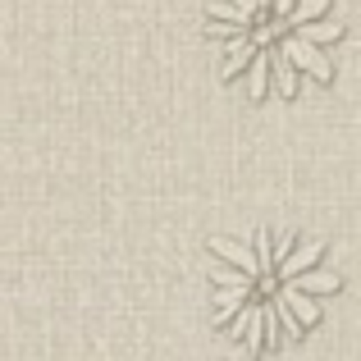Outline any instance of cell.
<instances>
[{
	"label": "cell",
	"instance_id": "1",
	"mask_svg": "<svg viewBox=\"0 0 361 361\" xmlns=\"http://www.w3.org/2000/svg\"><path fill=\"white\" fill-rule=\"evenodd\" d=\"M211 316L247 353H274L320 325V307L343 288L325 247L288 229L211 238Z\"/></svg>",
	"mask_w": 361,
	"mask_h": 361
},
{
	"label": "cell",
	"instance_id": "2",
	"mask_svg": "<svg viewBox=\"0 0 361 361\" xmlns=\"http://www.w3.org/2000/svg\"><path fill=\"white\" fill-rule=\"evenodd\" d=\"M206 37L220 73L247 101H298L311 82L334 78L329 46L343 42L329 0H211Z\"/></svg>",
	"mask_w": 361,
	"mask_h": 361
}]
</instances>
